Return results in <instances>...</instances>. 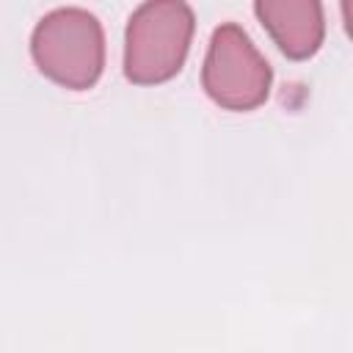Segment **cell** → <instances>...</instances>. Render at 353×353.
I'll return each mask as SVG.
<instances>
[{
    "label": "cell",
    "instance_id": "7a4b0ae2",
    "mask_svg": "<svg viewBox=\"0 0 353 353\" xmlns=\"http://www.w3.org/2000/svg\"><path fill=\"white\" fill-rule=\"evenodd\" d=\"M30 52L50 80L77 91L91 88L105 66V33L88 8L58 6L36 22Z\"/></svg>",
    "mask_w": 353,
    "mask_h": 353
},
{
    "label": "cell",
    "instance_id": "3957f363",
    "mask_svg": "<svg viewBox=\"0 0 353 353\" xmlns=\"http://www.w3.org/2000/svg\"><path fill=\"white\" fill-rule=\"evenodd\" d=\"M270 80V63L243 25L221 22L212 30L201 66V85L210 99L226 110H251L268 99Z\"/></svg>",
    "mask_w": 353,
    "mask_h": 353
},
{
    "label": "cell",
    "instance_id": "6da1fadb",
    "mask_svg": "<svg viewBox=\"0 0 353 353\" xmlns=\"http://www.w3.org/2000/svg\"><path fill=\"white\" fill-rule=\"evenodd\" d=\"M193 8L185 0H146L130 19L124 33V74L132 83L152 85L174 77L190 47Z\"/></svg>",
    "mask_w": 353,
    "mask_h": 353
},
{
    "label": "cell",
    "instance_id": "277c9868",
    "mask_svg": "<svg viewBox=\"0 0 353 353\" xmlns=\"http://www.w3.org/2000/svg\"><path fill=\"white\" fill-rule=\"evenodd\" d=\"M254 11L284 55L301 61L317 52L325 33L317 0H256Z\"/></svg>",
    "mask_w": 353,
    "mask_h": 353
}]
</instances>
